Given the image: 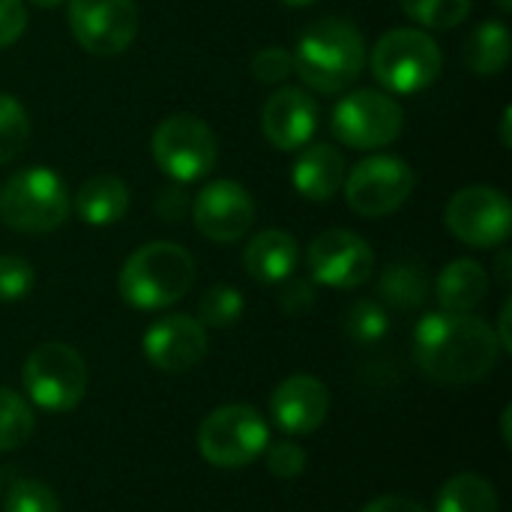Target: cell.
<instances>
[{"instance_id": "ba28073f", "label": "cell", "mask_w": 512, "mask_h": 512, "mask_svg": "<svg viewBox=\"0 0 512 512\" xmlns=\"http://www.w3.org/2000/svg\"><path fill=\"white\" fill-rule=\"evenodd\" d=\"M24 393L42 411H72L87 393V366L66 342H45L30 351L21 369Z\"/></svg>"}, {"instance_id": "e575fe53", "label": "cell", "mask_w": 512, "mask_h": 512, "mask_svg": "<svg viewBox=\"0 0 512 512\" xmlns=\"http://www.w3.org/2000/svg\"><path fill=\"white\" fill-rule=\"evenodd\" d=\"M27 27V6L24 0H0V51L15 45Z\"/></svg>"}, {"instance_id": "f546056e", "label": "cell", "mask_w": 512, "mask_h": 512, "mask_svg": "<svg viewBox=\"0 0 512 512\" xmlns=\"http://www.w3.org/2000/svg\"><path fill=\"white\" fill-rule=\"evenodd\" d=\"M3 512H60V501L51 486L39 480H15L6 492Z\"/></svg>"}, {"instance_id": "44dd1931", "label": "cell", "mask_w": 512, "mask_h": 512, "mask_svg": "<svg viewBox=\"0 0 512 512\" xmlns=\"http://www.w3.org/2000/svg\"><path fill=\"white\" fill-rule=\"evenodd\" d=\"M435 294L444 312H474L489 294V273L474 258H456L441 270Z\"/></svg>"}, {"instance_id": "74e56055", "label": "cell", "mask_w": 512, "mask_h": 512, "mask_svg": "<svg viewBox=\"0 0 512 512\" xmlns=\"http://www.w3.org/2000/svg\"><path fill=\"white\" fill-rule=\"evenodd\" d=\"M510 315H512V303L507 300L504 303V309H501V327H498V333H495V339H498V345H501V351H512V336H510Z\"/></svg>"}, {"instance_id": "d4e9b609", "label": "cell", "mask_w": 512, "mask_h": 512, "mask_svg": "<svg viewBox=\"0 0 512 512\" xmlns=\"http://www.w3.org/2000/svg\"><path fill=\"white\" fill-rule=\"evenodd\" d=\"M36 432L33 411L24 396L0 387V453L24 447Z\"/></svg>"}, {"instance_id": "484cf974", "label": "cell", "mask_w": 512, "mask_h": 512, "mask_svg": "<svg viewBox=\"0 0 512 512\" xmlns=\"http://www.w3.org/2000/svg\"><path fill=\"white\" fill-rule=\"evenodd\" d=\"M405 15L432 30H453L468 15L474 0H399Z\"/></svg>"}, {"instance_id": "1f68e13d", "label": "cell", "mask_w": 512, "mask_h": 512, "mask_svg": "<svg viewBox=\"0 0 512 512\" xmlns=\"http://www.w3.org/2000/svg\"><path fill=\"white\" fill-rule=\"evenodd\" d=\"M252 75L261 81V84H282L291 72H294V60H291V51L273 45V48H261L252 63H249Z\"/></svg>"}, {"instance_id": "5bb4252c", "label": "cell", "mask_w": 512, "mask_h": 512, "mask_svg": "<svg viewBox=\"0 0 512 512\" xmlns=\"http://www.w3.org/2000/svg\"><path fill=\"white\" fill-rule=\"evenodd\" d=\"M192 222L213 243H237L255 222V201L237 180H213L192 198Z\"/></svg>"}, {"instance_id": "7402d4cb", "label": "cell", "mask_w": 512, "mask_h": 512, "mask_svg": "<svg viewBox=\"0 0 512 512\" xmlns=\"http://www.w3.org/2000/svg\"><path fill=\"white\" fill-rule=\"evenodd\" d=\"M512 36L501 18H489L477 24L465 42V63L474 75H498L510 63Z\"/></svg>"}, {"instance_id": "5b68a950", "label": "cell", "mask_w": 512, "mask_h": 512, "mask_svg": "<svg viewBox=\"0 0 512 512\" xmlns=\"http://www.w3.org/2000/svg\"><path fill=\"white\" fill-rule=\"evenodd\" d=\"M441 69L444 54L438 42L417 27H396L372 48V75L396 96H414L432 87L441 78Z\"/></svg>"}, {"instance_id": "9c48e42d", "label": "cell", "mask_w": 512, "mask_h": 512, "mask_svg": "<svg viewBox=\"0 0 512 512\" xmlns=\"http://www.w3.org/2000/svg\"><path fill=\"white\" fill-rule=\"evenodd\" d=\"M405 126L402 105L381 90H354L336 102L330 129L351 150H378L399 138Z\"/></svg>"}, {"instance_id": "cb8c5ba5", "label": "cell", "mask_w": 512, "mask_h": 512, "mask_svg": "<svg viewBox=\"0 0 512 512\" xmlns=\"http://www.w3.org/2000/svg\"><path fill=\"white\" fill-rule=\"evenodd\" d=\"M429 273L423 264H414V261H399V264H390L381 276V297L396 306V309H417L429 300Z\"/></svg>"}, {"instance_id": "7a4b0ae2", "label": "cell", "mask_w": 512, "mask_h": 512, "mask_svg": "<svg viewBox=\"0 0 512 512\" xmlns=\"http://www.w3.org/2000/svg\"><path fill=\"white\" fill-rule=\"evenodd\" d=\"M291 60L309 90L336 96L363 75L366 39L345 18H318L297 36Z\"/></svg>"}, {"instance_id": "30bf717a", "label": "cell", "mask_w": 512, "mask_h": 512, "mask_svg": "<svg viewBox=\"0 0 512 512\" xmlns=\"http://www.w3.org/2000/svg\"><path fill=\"white\" fill-rule=\"evenodd\" d=\"M417 174L399 156H369L345 177L348 207L363 219H384L396 213L414 192Z\"/></svg>"}, {"instance_id": "ffe728a7", "label": "cell", "mask_w": 512, "mask_h": 512, "mask_svg": "<svg viewBox=\"0 0 512 512\" xmlns=\"http://www.w3.org/2000/svg\"><path fill=\"white\" fill-rule=\"evenodd\" d=\"M129 186L114 177V174H93L81 183V189L75 192V213L81 222L87 225H96V228H105V225H114L126 216L129 210Z\"/></svg>"}, {"instance_id": "d6a6232c", "label": "cell", "mask_w": 512, "mask_h": 512, "mask_svg": "<svg viewBox=\"0 0 512 512\" xmlns=\"http://www.w3.org/2000/svg\"><path fill=\"white\" fill-rule=\"evenodd\" d=\"M267 468L279 480H294L306 471V450L291 441H279L267 450Z\"/></svg>"}, {"instance_id": "4dcf8cb0", "label": "cell", "mask_w": 512, "mask_h": 512, "mask_svg": "<svg viewBox=\"0 0 512 512\" xmlns=\"http://www.w3.org/2000/svg\"><path fill=\"white\" fill-rule=\"evenodd\" d=\"M36 285V270L21 255H0V303L24 300Z\"/></svg>"}, {"instance_id": "7c38bea8", "label": "cell", "mask_w": 512, "mask_h": 512, "mask_svg": "<svg viewBox=\"0 0 512 512\" xmlns=\"http://www.w3.org/2000/svg\"><path fill=\"white\" fill-rule=\"evenodd\" d=\"M69 30L96 57L123 54L138 36V6L135 0H69Z\"/></svg>"}, {"instance_id": "8d00e7d4", "label": "cell", "mask_w": 512, "mask_h": 512, "mask_svg": "<svg viewBox=\"0 0 512 512\" xmlns=\"http://www.w3.org/2000/svg\"><path fill=\"white\" fill-rule=\"evenodd\" d=\"M360 512H426L417 501L411 498H399V495H384V498H375L372 504H366Z\"/></svg>"}, {"instance_id": "3957f363", "label": "cell", "mask_w": 512, "mask_h": 512, "mask_svg": "<svg viewBox=\"0 0 512 512\" xmlns=\"http://www.w3.org/2000/svg\"><path fill=\"white\" fill-rule=\"evenodd\" d=\"M195 282V261L192 255L177 246V243H147L135 249L120 276H117V291L123 303L141 312H159L174 306L189 294Z\"/></svg>"}, {"instance_id": "52a82bcc", "label": "cell", "mask_w": 512, "mask_h": 512, "mask_svg": "<svg viewBox=\"0 0 512 512\" xmlns=\"http://www.w3.org/2000/svg\"><path fill=\"white\" fill-rule=\"evenodd\" d=\"M150 153L174 183H195L216 168L219 144L213 129L201 117L171 114L153 129Z\"/></svg>"}, {"instance_id": "d6986e66", "label": "cell", "mask_w": 512, "mask_h": 512, "mask_svg": "<svg viewBox=\"0 0 512 512\" xmlns=\"http://www.w3.org/2000/svg\"><path fill=\"white\" fill-rule=\"evenodd\" d=\"M300 261V249L297 240L288 231H261L258 237L249 240L246 252H243V270L261 282V285H279L288 276H294Z\"/></svg>"}, {"instance_id": "2e32d148", "label": "cell", "mask_w": 512, "mask_h": 512, "mask_svg": "<svg viewBox=\"0 0 512 512\" xmlns=\"http://www.w3.org/2000/svg\"><path fill=\"white\" fill-rule=\"evenodd\" d=\"M264 138L285 153L306 147L318 129V102L303 87H279L261 114Z\"/></svg>"}, {"instance_id": "ee69618b", "label": "cell", "mask_w": 512, "mask_h": 512, "mask_svg": "<svg viewBox=\"0 0 512 512\" xmlns=\"http://www.w3.org/2000/svg\"><path fill=\"white\" fill-rule=\"evenodd\" d=\"M0 486H3V477H0Z\"/></svg>"}, {"instance_id": "ab89813d", "label": "cell", "mask_w": 512, "mask_h": 512, "mask_svg": "<svg viewBox=\"0 0 512 512\" xmlns=\"http://www.w3.org/2000/svg\"><path fill=\"white\" fill-rule=\"evenodd\" d=\"M510 117H512V111H510V108H504V117H501V144H504V147H512Z\"/></svg>"}, {"instance_id": "d590c367", "label": "cell", "mask_w": 512, "mask_h": 512, "mask_svg": "<svg viewBox=\"0 0 512 512\" xmlns=\"http://www.w3.org/2000/svg\"><path fill=\"white\" fill-rule=\"evenodd\" d=\"M189 207H192V198L186 195V189L183 186H165L162 192H159V198H156V213L165 219V222H180L186 213H189Z\"/></svg>"}, {"instance_id": "b9f144b4", "label": "cell", "mask_w": 512, "mask_h": 512, "mask_svg": "<svg viewBox=\"0 0 512 512\" xmlns=\"http://www.w3.org/2000/svg\"><path fill=\"white\" fill-rule=\"evenodd\" d=\"M285 6H312L315 0H282Z\"/></svg>"}, {"instance_id": "f35d334b", "label": "cell", "mask_w": 512, "mask_h": 512, "mask_svg": "<svg viewBox=\"0 0 512 512\" xmlns=\"http://www.w3.org/2000/svg\"><path fill=\"white\" fill-rule=\"evenodd\" d=\"M495 273H498V282L507 288L510 285V279H512V255L504 249L501 255H498V261H495Z\"/></svg>"}, {"instance_id": "9a60e30c", "label": "cell", "mask_w": 512, "mask_h": 512, "mask_svg": "<svg viewBox=\"0 0 512 512\" xmlns=\"http://www.w3.org/2000/svg\"><path fill=\"white\" fill-rule=\"evenodd\" d=\"M144 357L165 375H180L198 366L207 354V330L192 315H165L144 333Z\"/></svg>"}, {"instance_id": "4fadbf2b", "label": "cell", "mask_w": 512, "mask_h": 512, "mask_svg": "<svg viewBox=\"0 0 512 512\" xmlns=\"http://www.w3.org/2000/svg\"><path fill=\"white\" fill-rule=\"evenodd\" d=\"M306 261H309L312 282L336 291H351L366 285L375 270L372 246L360 234L342 228L318 234L309 246Z\"/></svg>"}, {"instance_id": "ac0fdd59", "label": "cell", "mask_w": 512, "mask_h": 512, "mask_svg": "<svg viewBox=\"0 0 512 512\" xmlns=\"http://www.w3.org/2000/svg\"><path fill=\"white\" fill-rule=\"evenodd\" d=\"M345 168V156L333 144L309 141L291 165V183L309 201H330L345 186Z\"/></svg>"}, {"instance_id": "60d3db41", "label": "cell", "mask_w": 512, "mask_h": 512, "mask_svg": "<svg viewBox=\"0 0 512 512\" xmlns=\"http://www.w3.org/2000/svg\"><path fill=\"white\" fill-rule=\"evenodd\" d=\"M27 3L39 6V9H54V6H60L63 0H27Z\"/></svg>"}, {"instance_id": "603a6c76", "label": "cell", "mask_w": 512, "mask_h": 512, "mask_svg": "<svg viewBox=\"0 0 512 512\" xmlns=\"http://www.w3.org/2000/svg\"><path fill=\"white\" fill-rule=\"evenodd\" d=\"M498 492L480 474H456L438 492L435 512H498Z\"/></svg>"}, {"instance_id": "83f0119b", "label": "cell", "mask_w": 512, "mask_h": 512, "mask_svg": "<svg viewBox=\"0 0 512 512\" xmlns=\"http://www.w3.org/2000/svg\"><path fill=\"white\" fill-rule=\"evenodd\" d=\"M243 315V294L234 285H213L198 300V321L201 327H231Z\"/></svg>"}, {"instance_id": "f1b7e54d", "label": "cell", "mask_w": 512, "mask_h": 512, "mask_svg": "<svg viewBox=\"0 0 512 512\" xmlns=\"http://www.w3.org/2000/svg\"><path fill=\"white\" fill-rule=\"evenodd\" d=\"M342 327L348 333V339L360 342V345H375L387 336L390 330V315L381 303L375 300H357L345 318H342Z\"/></svg>"}, {"instance_id": "8992f818", "label": "cell", "mask_w": 512, "mask_h": 512, "mask_svg": "<svg viewBox=\"0 0 512 512\" xmlns=\"http://www.w3.org/2000/svg\"><path fill=\"white\" fill-rule=\"evenodd\" d=\"M267 447L270 426L249 405H222L198 426V450L213 468H246Z\"/></svg>"}, {"instance_id": "e0dca14e", "label": "cell", "mask_w": 512, "mask_h": 512, "mask_svg": "<svg viewBox=\"0 0 512 512\" xmlns=\"http://www.w3.org/2000/svg\"><path fill=\"white\" fill-rule=\"evenodd\" d=\"M327 411H330V393L312 375H291L270 396L273 423L285 435H312L315 429L324 426Z\"/></svg>"}, {"instance_id": "7bdbcfd3", "label": "cell", "mask_w": 512, "mask_h": 512, "mask_svg": "<svg viewBox=\"0 0 512 512\" xmlns=\"http://www.w3.org/2000/svg\"><path fill=\"white\" fill-rule=\"evenodd\" d=\"M495 3H498V6H501L504 12H510V9H512V0H495Z\"/></svg>"}, {"instance_id": "6da1fadb", "label": "cell", "mask_w": 512, "mask_h": 512, "mask_svg": "<svg viewBox=\"0 0 512 512\" xmlns=\"http://www.w3.org/2000/svg\"><path fill=\"white\" fill-rule=\"evenodd\" d=\"M498 357L495 330L471 312H432L414 330V360L441 384L483 381Z\"/></svg>"}, {"instance_id": "277c9868", "label": "cell", "mask_w": 512, "mask_h": 512, "mask_svg": "<svg viewBox=\"0 0 512 512\" xmlns=\"http://www.w3.org/2000/svg\"><path fill=\"white\" fill-rule=\"evenodd\" d=\"M69 210L66 183L45 165L18 168L0 186V222L18 234L57 231Z\"/></svg>"}, {"instance_id": "8fae6325", "label": "cell", "mask_w": 512, "mask_h": 512, "mask_svg": "<svg viewBox=\"0 0 512 512\" xmlns=\"http://www.w3.org/2000/svg\"><path fill=\"white\" fill-rule=\"evenodd\" d=\"M447 228L474 249L504 246L512 231L510 198L495 186H465L447 204Z\"/></svg>"}, {"instance_id": "4316f807", "label": "cell", "mask_w": 512, "mask_h": 512, "mask_svg": "<svg viewBox=\"0 0 512 512\" xmlns=\"http://www.w3.org/2000/svg\"><path fill=\"white\" fill-rule=\"evenodd\" d=\"M27 138H30V117L24 105L15 96L0 93V165L18 159L27 147Z\"/></svg>"}, {"instance_id": "836d02e7", "label": "cell", "mask_w": 512, "mask_h": 512, "mask_svg": "<svg viewBox=\"0 0 512 512\" xmlns=\"http://www.w3.org/2000/svg\"><path fill=\"white\" fill-rule=\"evenodd\" d=\"M279 303L288 315H306L312 306H315V285L309 279H294L288 276L282 282V294H279Z\"/></svg>"}]
</instances>
